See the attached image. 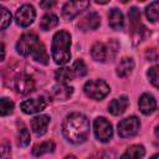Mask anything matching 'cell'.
<instances>
[{
  "label": "cell",
  "instance_id": "obj_20",
  "mask_svg": "<svg viewBox=\"0 0 159 159\" xmlns=\"http://www.w3.org/2000/svg\"><path fill=\"white\" fill-rule=\"evenodd\" d=\"M58 25V17L55 14H46L42 16L41 21H40V29L43 31H48L53 27H56Z\"/></svg>",
  "mask_w": 159,
  "mask_h": 159
},
{
  "label": "cell",
  "instance_id": "obj_31",
  "mask_svg": "<svg viewBox=\"0 0 159 159\" xmlns=\"http://www.w3.org/2000/svg\"><path fill=\"white\" fill-rule=\"evenodd\" d=\"M11 155V147L9 143L0 144V158H9Z\"/></svg>",
  "mask_w": 159,
  "mask_h": 159
},
{
  "label": "cell",
  "instance_id": "obj_4",
  "mask_svg": "<svg viewBox=\"0 0 159 159\" xmlns=\"http://www.w3.org/2000/svg\"><path fill=\"white\" fill-rule=\"evenodd\" d=\"M83 91L87 97L96 101H101L111 92V88L103 80H89L84 83Z\"/></svg>",
  "mask_w": 159,
  "mask_h": 159
},
{
  "label": "cell",
  "instance_id": "obj_11",
  "mask_svg": "<svg viewBox=\"0 0 159 159\" xmlns=\"http://www.w3.org/2000/svg\"><path fill=\"white\" fill-rule=\"evenodd\" d=\"M101 25V17L97 12H89L86 16H83L78 22V29L82 31H89V30H97Z\"/></svg>",
  "mask_w": 159,
  "mask_h": 159
},
{
  "label": "cell",
  "instance_id": "obj_36",
  "mask_svg": "<svg viewBox=\"0 0 159 159\" xmlns=\"http://www.w3.org/2000/svg\"><path fill=\"white\" fill-rule=\"evenodd\" d=\"M138 1H144V0H138Z\"/></svg>",
  "mask_w": 159,
  "mask_h": 159
},
{
  "label": "cell",
  "instance_id": "obj_30",
  "mask_svg": "<svg viewBox=\"0 0 159 159\" xmlns=\"http://www.w3.org/2000/svg\"><path fill=\"white\" fill-rule=\"evenodd\" d=\"M147 75H148V78H149V81H150V83L157 88V87H158V81H159L158 66H153V67H150Z\"/></svg>",
  "mask_w": 159,
  "mask_h": 159
},
{
  "label": "cell",
  "instance_id": "obj_6",
  "mask_svg": "<svg viewBox=\"0 0 159 159\" xmlns=\"http://www.w3.org/2000/svg\"><path fill=\"white\" fill-rule=\"evenodd\" d=\"M93 132L96 138L102 142V143H107L112 139L113 135V129H112V124L103 117H98L94 119L93 122Z\"/></svg>",
  "mask_w": 159,
  "mask_h": 159
},
{
  "label": "cell",
  "instance_id": "obj_18",
  "mask_svg": "<svg viewBox=\"0 0 159 159\" xmlns=\"http://www.w3.org/2000/svg\"><path fill=\"white\" fill-rule=\"evenodd\" d=\"M134 68V61L130 57H124L117 66V76L119 77H127L132 73Z\"/></svg>",
  "mask_w": 159,
  "mask_h": 159
},
{
  "label": "cell",
  "instance_id": "obj_15",
  "mask_svg": "<svg viewBox=\"0 0 159 159\" xmlns=\"http://www.w3.org/2000/svg\"><path fill=\"white\" fill-rule=\"evenodd\" d=\"M108 24L113 30H122L124 26V17L122 11L113 7L108 14Z\"/></svg>",
  "mask_w": 159,
  "mask_h": 159
},
{
  "label": "cell",
  "instance_id": "obj_24",
  "mask_svg": "<svg viewBox=\"0 0 159 159\" xmlns=\"http://www.w3.org/2000/svg\"><path fill=\"white\" fill-rule=\"evenodd\" d=\"M158 10H159V2L155 0L153 2H150L147 7H145V16L149 21L155 22L158 20Z\"/></svg>",
  "mask_w": 159,
  "mask_h": 159
},
{
  "label": "cell",
  "instance_id": "obj_9",
  "mask_svg": "<svg viewBox=\"0 0 159 159\" xmlns=\"http://www.w3.org/2000/svg\"><path fill=\"white\" fill-rule=\"evenodd\" d=\"M46 106H47V101L43 97H39V98H30V99L21 102L20 109L25 114H35V113L43 111Z\"/></svg>",
  "mask_w": 159,
  "mask_h": 159
},
{
  "label": "cell",
  "instance_id": "obj_10",
  "mask_svg": "<svg viewBox=\"0 0 159 159\" xmlns=\"http://www.w3.org/2000/svg\"><path fill=\"white\" fill-rule=\"evenodd\" d=\"M14 87L20 94H29L35 89V81L27 75H20L15 78Z\"/></svg>",
  "mask_w": 159,
  "mask_h": 159
},
{
  "label": "cell",
  "instance_id": "obj_12",
  "mask_svg": "<svg viewBox=\"0 0 159 159\" xmlns=\"http://www.w3.org/2000/svg\"><path fill=\"white\" fill-rule=\"evenodd\" d=\"M138 106H139V111L143 114L149 116L153 112H155V109H157V101H155V98L150 93H143L140 96V98H139Z\"/></svg>",
  "mask_w": 159,
  "mask_h": 159
},
{
  "label": "cell",
  "instance_id": "obj_33",
  "mask_svg": "<svg viewBox=\"0 0 159 159\" xmlns=\"http://www.w3.org/2000/svg\"><path fill=\"white\" fill-rule=\"evenodd\" d=\"M5 57V47L2 43H0V61H2Z\"/></svg>",
  "mask_w": 159,
  "mask_h": 159
},
{
  "label": "cell",
  "instance_id": "obj_34",
  "mask_svg": "<svg viewBox=\"0 0 159 159\" xmlns=\"http://www.w3.org/2000/svg\"><path fill=\"white\" fill-rule=\"evenodd\" d=\"M97 4H101V5H103V4H107V2H109L111 0H94Z\"/></svg>",
  "mask_w": 159,
  "mask_h": 159
},
{
  "label": "cell",
  "instance_id": "obj_32",
  "mask_svg": "<svg viewBox=\"0 0 159 159\" xmlns=\"http://www.w3.org/2000/svg\"><path fill=\"white\" fill-rule=\"evenodd\" d=\"M56 2H57V0H41L40 6L43 10H50L56 5Z\"/></svg>",
  "mask_w": 159,
  "mask_h": 159
},
{
  "label": "cell",
  "instance_id": "obj_29",
  "mask_svg": "<svg viewBox=\"0 0 159 159\" xmlns=\"http://www.w3.org/2000/svg\"><path fill=\"white\" fill-rule=\"evenodd\" d=\"M106 46H107V60H113L117 55L118 48H119L118 42L116 40H109L106 43Z\"/></svg>",
  "mask_w": 159,
  "mask_h": 159
},
{
  "label": "cell",
  "instance_id": "obj_13",
  "mask_svg": "<svg viewBox=\"0 0 159 159\" xmlns=\"http://www.w3.org/2000/svg\"><path fill=\"white\" fill-rule=\"evenodd\" d=\"M50 119L51 118L48 116H46V114H40V116L34 117L32 120H31V129H32V132L37 137L43 135L47 132V127H48Z\"/></svg>",
  "mask_w": 159,
  "mask_h": 159
},
{
  "label": "cell",
  "instance_id": "obj_8",
  "mask_svg": "<svg viewBox=\"0 0 159 159\" xmlns=\"http://www.w3.org/2000/svg\"><path fill=\"white\" fill-rule=\"evenodd\" d=\"M36 17V11L34 9L32 5L30 4H25L22 6H20L15 14V20H16V24L21 27H27L30 26Z\"/></svg>",
  "mask_w": 159,
  "mask_h": 159
},
{
  "label": "cell",
  "instance_id": "obj_17",
  "mask_svg": "<svg viewBox=\"0 0 159 159\" xmlns=\"http://www.w3.org/2000/svg\"><path fill=\"white\" fill-rule=\"evenodd\" d=\"M91 56L97 62H104L107 60V46L102 42H96L91 48Z\"/></svg>",
  "mask_w": 159,
  "mask_h": 159
},
{
  "label": "cell",
  "instance_id": "obj_28",
  "mask_svg": "<svg viewBox=\"0 0 159 159\" xmlns=\"http://www.w3.org/2000/svg\"><path fill=\"white\" fill-rule=\"evenodd\" d=\"M128 17H129V20H130V24H132L133 29L140 25V12H139V10H138L137 7L133 6V7L129 9V11H128Z\"/></svg>",
  "mask_w": 159,
  "mask_h": 159
},
{
  "label": "cell",
  "instance_id": "obj_14",
  "mask_svg": "<svg viewBox=\"0 0 159 159\" xmlns=\"http://www.w3.org/2000/svg\"><path fill=\"white\" fill-rule=\"evenodd\" d=\"M128 104H129L128 97H127V96H120L119 98H116V99H113V101L109 103L108 111H109V113L113 114V116H120V114H123V113L125 112Z\"/></svg>",
  "mask_w": 159,
  "mask_h": 159
},
{
  "label": "cell",
  "instance_id": "obj_19",
  "mask_svg": "<svg viewBox=\"0 0 159 159\" xmlns=\"http://www.w3.org/2000/svg\"><path fill=\"white\" fill-rule=\"evenodd\" d=\"M55 148H56V145H55V143L52 140H46V142H43L41 144H36L32 148V154L35 157H41V155H43L46 153H52L55 150Z\"/></svg>",
  "mask_w": 159,
  "mask_h": 159
},
{
  "label": "cell",
  "instance_id": "obj_21",
  "mask_svg": "<svg viewBox=\"0 0 159 159\" xmlns=\"http://www.w3.org/2000/svg\"><path fill=\"white\" fill-rule=\"evenodd\" d=\"M55 78L58 83H68L70 81H72L75 78V73H73L72 68L62 67L55 72Z\"/></svg>",
  "mask_w": 159,
  "mask_h": 159
},
{
  "label": "cell",
  "instance_id": "obj_25",
  "mask_svg": "<svg viewBox=\"0 0 159 159\" xmlns=\"http://www.w3.org/2000/svg\"><path fill=\"white\" fill-rule=\"evenodd\" d=\"M12 112H14V102L7 97L0 98V116H9Z\"/></svg>",
  "mask_w": 159,
  "mask_h": 159
},
{
  "label": "cell",
  "instance_id": "obj_7",
  "mask_svg": "<svg viewBox=\"0 0 159 159\" xmlns=\"http://www.w3.org/2000/svg\"><path fill=\"white\" fill-rule=\"evenodd\" d=\"M89 6V0H68L62 7V17L66 21H71L80 12Z\"/></svg>",
  "mask_w": 159,
  "mask_h": 159
},
{
  "label": "cell",
  "instance_id": "obj_35",
  "mask_svg": "<svg viewBox=\"0 0 159 159\" xmlns=\"http://www.w3.org/2000/svg\"><path fill=\"white\" fill-rule=\"evenodd\" d=\"M120 1H122V2H123V4H125V2H128V1H129V0H120Z\"/></svg>",
  "mask_w": 159,
  "mask_h": 159
},
{
  "label": "cell",
  "instance_id": "obj_2",
  "mask_svg": "<svg viewBox=\"0 0 159 159\" xmlns=\"http://www.w3.org/2000/svg\"><path fill=\"white\" fill-rule=\"evenodd\" d=\"M16 51L21 56H31L40 63H48V53L46 47L34 32H25L20 36L19 41L16 42Z\"/></svg>",
  "mask_w": 159,
  "mask_h": 159
},
{
  "label": "cell",
  "instance_id": "obj_1",
  "mask_svg": "<svg viewBox=\"0 0 159 159\" xmlns=\"http://www.w3.org/2000/svg\"><path fill=\"white\" fill-rule=\"evenodd\" d=\"M63 137L73 144H81L87 140L89 135V120L88 118L78 112L70 113L66 116L62 123Z\"/></svg>",
  "mask_w": 159,
  "mask_h": 159
},
{
  "label": "cell",
  "instance_id": "obj_3",
  "mask_svg": "<svg viewBox=\"0 0 159 159\" xmlns=\"http://www.w3.org/2000/svg\"><path fill=\"white\" fill-rule=\"evenodd\" d=\"M70 47H71V35L65 30L57 31L52 37V45H51V55L56 65L62 66L71 60Z\"/></svg>",
  "mask_w": 159,
  "mask_h": 159
},
{
  "label": "cell",
  "instance_id": "obj_27",
  "mask_svg": "<svg viewBox=\"0 0 159 159\" xmlns=\"http://www.w3.org/2000/svg\"><path fill=\"white\" fill-rule=\"evenodd\" d=\"M72 71L75 73V77H83V76H86L87 75V66L83 62V60H77L73 63Z\"/></svg>",
  "mask_w": 159,
  "mask_h": 159
},
{
  "label": "cell",
  "instance_id": "obj_23",
  "mask_svg": "<svg viewBox=\"0 0 159 159\" xmlns=\"http://www.w3.org/2000/svg\"><path fill=\"white\" fill-rule=\"evenodd\" d=\"M145 154V149L143 145L135 144V145H130L127 152L122 155V158H142Z\"/></svg>",
  "mask_w": 159,
  "mask_h": 159
},
{
  "label": "cell",
  "instance_id": "obj_16",
  "mask_svg": "<svg viewBox=\"0 0 159 159\" xmlns=\"http://www.w3.org/2000/svg\"><path fill=\"white\" fill-rule=\"evenodd\" d=\"M72 93H73V88L67 86V83H58L52 87V96L56 99L66 101L71 97Z\"/></svg>",
  "mask_w": 159,
  "mask_h": 159
},
{
  "label": "cell",
  "instance_id": "obj_5",
  "mask_svg": "<svg viewBox=\"0 0 159 159\" xmlns=\"http://www.w3.org/2000/svg\"><path fill=\"white\" fill-rule=\"evenodd\" d=\"M140 128V120L135 116L127 117L118 123V134L120 138L134 137Z\"/></svg>",
  "mask_w": 159,
  "mask_h": 159
},
{
  "label": "cell",
  "instance_id": "obj_26",
  "mask_svg": "<svg viewBox=\"0 0 159 159\" xmlns=\"http://www.w3.org/2000/svg\"><path fill=\"white\" fill-rule=\"evenodd\" d=\"M11 22V12L4 7L0 6V30H5Z\"/></svg>",
  "mask_w": 159,
  "mask_h": 159
},
{
  "label": "cell",
  "instance_id": "obj_22",
  "mask_svg": "<svg viewBox=\"0 0 159 159\" xmlns=\"http://www.w3.org/2000/svg\"><path fill=\"white\" fill-rule=\"evenodd\" d=\"M17 124H19V133H17L19 145L20 147H27L30 144V132L22 122L17 123Z\"/></svg>",
  "mask_w": 159,
  "mask_h": 159
}]
</instances>
